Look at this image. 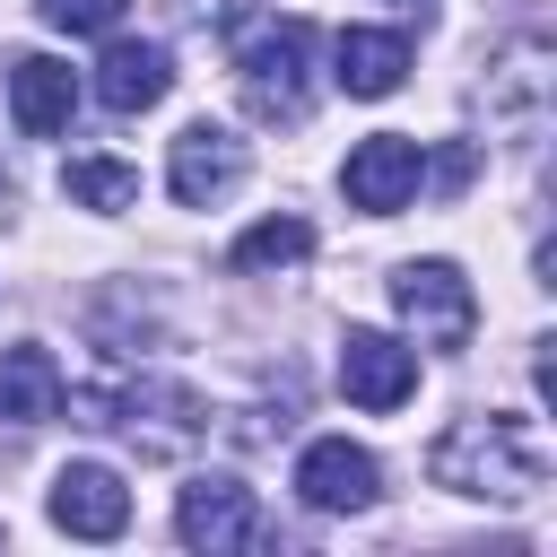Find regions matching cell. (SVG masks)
<instances>
[{"label":"cell","mask_w":557,"mask_h":557,"mask_svg":"<svg viewBox=\"0 0 557 557\" xmlns=\"http://www.w3.org/2000/svg\"><path fill=\"white\" fill-rule=\"evenodd\" d=\"M174 540H183V548H209V557L252 548V540H261V505H252V487H235V479H200V487H183V505H174Z\"/></svg>","instance_id":"ba28073f"},{"label":"cell","mask_w":557,"mask_h":557,"mask_svg":"<svg viewBox=\"0 0 557 557\" xmlns=\"http://www.w3.org/2000/svg\"><path fill=\"white\" fill-rule=\"evenodd\" d=\"M244 174H252V157H244V139H235L226 122H191V131H174L165 183H174V200H183V209H218Z\"/></svg>","instance_id":"5b68a950"},{"label":"cell","mask_w":557,"mask_h":557,"mask_svg":"<svg viewBox=\"0 0 557 557\" xmlns=\"http://www.w3.org/2000/svg\"><path fill=\"white\" fill-rule=\"evenodd\" d=\"M305 252H313V226H305V218H261V226H244V235H235V252H226V261L252 278V270H296Z\"/></svg>","instance_id":"9a60e30c"},{"label":"cell","mask_w":557,"mask_h":557,"mask_svg":"<svg viewBox=\"0 0 557 557\" xmlns=\"http://www.w3.org/2000/svg\"><path fill=\"white\" fill-rule=\"evenodd\" d=\"M400 9H409V0H400Z\"/></svg>","instance_id":"d6986e66"},{"label":"cell","mask_w":557,"mask_h":557,"mask_svg":"<svg viewBox=\"0 0 557 557\" xmlns=\"http://www.w3.org/2000/svg\"><path fill=\"white\" fill-rule=\"evenodd\" d=\"M392 305L418 331V348H461L479 331V296H470V278L453 261H400L392 270Z\"/></svg>","instance_id":"3957f363"},{"label":"cell","mask_w":557,"mask_h":557,"mask_svg":"<svg viewBox=\"0 0 557 557\" xmlns=\"http://www.w3.org/2000/svg\"><path fill=\"white\" fill-rule=\"evenodd\" d=\"M165 87H174V61H165V44H131V35H113L104 44V61H96V96L113 104V113H148V104H165Z\"/></svg>","instance_id":"30bf717a"},{"label":"cell","mask_w":557,"mask_h":557,"mask_svg":"<svg viewBox=\"0 0 557 557\" xmlns=\"http://www.w3.org/2000/svg\"><path fill=\"white\" fill-rule=\"evenodd\" d=\"M9 200H17V191H9V174H0V218H9Z\"/></svg>","instance_id":"ac0fdd59"},{"label":"cell","mask_w":557,"mask_h":557,"mask_svg":"<svg viewBox=\"0 0 557 557\" xmlns=\"http://www.w3.org/2000/svg\"><path fill=\"white\" fill-rule=\"evenodd\" d=\"M44 513H52V531H70V540H122L131 487H122L104 461H61L52 487H44Z\"/></svg>","instance_id":"8992f818"},{"label":"cell","mask_w":557,"mask_h":557,"mask_svg":"<svg viewBox=\"0 0 557 557\" xmlns=\"http://www.w3.org/2000/svg\"><path fill=\"white\" fill-rule=\"evenodd\" d=\"M313 26L305 17H244L235 26V78H244V104L261 113V122H305V104H313Z\"/></svg>","instance_id":"7a4b0ae2"},{"label":"cell","mask_w":557,"mask_h":557,"mask_svg":"<svg viewBox=\"0 0 557 557\" xmlns=\"http://www.w3.org/2000/svg\"><path fill=\"white\" fill-rule=\"evenodd\" d=\"M461 174H470V148H444V157H435V183H444V191H453V183H461Z\"/></svg>","instance_id":"e0dca14e"},{"label":"cell","mask_w":557,"mask_h":557,"mask_svg":"<svg viewBox=\"0 0 557 557\" xmlns=\"http://www.w3.org/2000/svg\"><path fill=\"white\" fill-rule=\"evenodd\" d=\"M296 496H305L313 513H366V505L383 496V470H374V453H366V444L322 435V444H305V453H296Z\"/></svg>","instance_id":"52a82bcc"},{"label":"cell","mask_w":557,"mask_h":557,"mask_svg":"<svg viewBox=\"0 0 557 557\" xmlns=\"http://www.w3.org/2000/svg\"><path fill=\"white\" fill-rule=\"evenodd\" d=\"M61 366H52V348H0V418L9 426H44V418H61Z\"/></svg>","instance_id":"4fadbf2b"},{"label":"cell","mask_w":557,"mask_h":557,"mask_svg":"<svg viewBox=\"0 0 557 557\" xmlns=\"http://www.w3.org/2000/svg\"><path fill=\"white\" fill-rule=\"evenodd\" d=\"M426 479L453 487V496H479V505H531L548 487V444L522 426V418H453L426 453Z\"/></svg>","instance_id":"6da1fadb"},{"label":"cell","mask_w":557,"mask_h":557,"mask_svg":"<svg viewBox=\"0 0 557 557\" xmlns=\"http://www.w3.org/2000/svg\"><path fill=\"white\" fill-rule=\"evenodd\" d=\"M9 113H17V131H26V139L70 131V113H78V78H70V61L26 52V61L9 70Z\"/></svg>","instance_id":"8fae6325"},{"label":"cell","mask_w":557,"mask_h":557,"mask_svg":"<svg viewBox=\"0 0 557 557\" xmlns=\"http://www.w3.org/2000/svg\"><path fill=\"white\" fill-rule=\"evenodd\" d=\"M418 183H426V148H418V139H400V131L357 139V148H348V165H339V191H348V209H366V218L409 209V191H418Z\"/></svg>","instance_id":"277c9868"},{"label":"cell","mask_w":557,"mask_h":557,"mask_svg":"<svg viewBox=\"0 0 557 557\" xmlns=\"http://www.w3.org/2000/svg\"><path fill=\"white\" fill-rule=\"evenodd\" d=\"M331 78H339L348 96H392V87L409 78V35H392V26H339Z\"/></svg>","instance_id":"7c38bea8"},{"label":"cell","mask_w":557,"mask_h":557,"mask_svg":"<svg viewBox=\"0 0 557 557\" xmlns=\"http://www.w3.org/2000/svg\"><path fill=\"white\" fill-rule=\"evenodd\" d=\"M339 392L357 409H400L418 392V348H400L392 331H348L339 339Z\"/></svg>","instance_id":"9c48e42d"},{"label":"cell","mask_w":557,"mask_h":557,"mask_svg":"<svg viewBox=\"0 0 557 557\" xmlns=\"http://www.w3.org/2000/svg\"><path fill=\"white\" fill-rule=\"evenodd\" d=\"M61 191L78 209H96V218H122L139 200V165H122V157H70L61 165Z\"/></svg>","instance_id":"5bb4252c"},{"label":"cell","mask_w":557,"mask_h":557,"mask_svg":"<svg viewBox=\"0 0 557 557\" xmlns=\"http://www.w3.org/2000/svg\"><path fill=\"white\" fill-rule=\"evenodd\" d=\"M44 9V26H61V35H113L122 26V0H35Z\"/></svg>","instance_id":"2e32d148"}]
</instances>
